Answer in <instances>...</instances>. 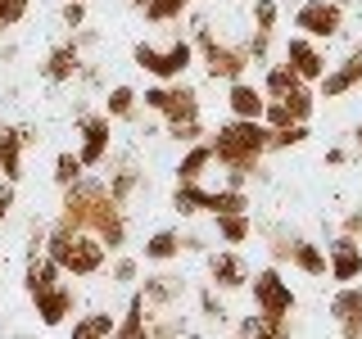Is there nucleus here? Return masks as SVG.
<instances>
[{
	"label": "nucleus",
	"mask_w": 362,
	"mask_h": 339,
	"mask_svg": "<svg viewBox=\"0 0 362 339\" xmlns=\"http://www.w3.org/2000/svg\"><path fill=\"white\" fill-rule=\"evenodd\" d=\"M64 231H90L109 254H118L127 244V218L122 203L109 195V181L95 177H77L73 186H64V203H59V222Z\"/></svg>",
	"instance_id": "obj_1"
},
{
	"label": "nucleus",
	"mask_w": 362,
	"mask_h": 339,
	"mask_svg": "<svg viewBox=\"0 0 362 339\" xmlns=\"http://www.w3.org/2000/svg\"><path fill=\"white\" fill-rule=\"evenodd\" d=\"M267 145H272V127L263 118H231V122H222V127L209 136L213 163L235 167V172H249L254 181H267V167H263Z\"/></svg>",
	"instance_id": "obj_2"
},
{
	"label": "nucleus",
	"mask_w": 362,
	"mask_h": 339,
	"mask_svg": "<svg viewBox=\"0 0 362 339\" xmlns=\"http://www.w3.org/2000/svg\"><path fill=\"white\" fill-rule=\"evenodd\" d=\"M45 254L64 267V276H100L109 263V249L90 231H64V226L45 235Z\"/></svg>",
	"instance_id": "obj_3"
},
{
	"label": "nucleus",
	"mask_w": 362,
	"mask_h": 339,
	"mask_svg": "<svg viewBox=\"0 0 362 339\" xmlns=\"http://www.w3.org/2000/svg\"><path fill=\"white\" fill-rule=\"evenodd\" d=\"M195 54L204 59V68H209L213 82H240V77L249 73L245 45H226V41H218L209 28H204V18H199V32H195Z\"/></svg>",
	"instance_id": "obj_4"
},
{
	"label": "nucleus",
	"mask_w": 362,
	"mask_h": 339,
	"mask_svg": "<svg viewBox=\"0 0 362 339\" xmlns=\"http://www.w3.org/2000/svg\"><path fill=\"white\" fill-rule=\"evenodd\" d=\"M132 59H136V68H141V73H154L158 82H177V77L186 73L190 64H195V41L177 37L168 50H158V45H150V41H141V45L132 50Z\"/></svg>",
	"instance_id": "obj_5"
},
{
	"label": "nucleus",
	"mask_w": 362,
	"mask_h": 339,
	"mask_svg": "<svg viewBox=\"0 0 362 339\" xmlns=\"http://www.w3.org/2000/svg\"><path fill=\"white\" fill-rule=\"evenodd\" d=\"M294 28L313 41H335L344 32V5L339 0H303L294 9Z\"/></svg>",
	"instance_id": "obj_6"
},
{
	"label": "nucleus",
	"mask_w": 362,
	"mask_h": 339,
	"mask_svg": "<svg viewBox=\"0 0 362 339\" xmlns=\"http://www.w3.org/2000/svg\"><path fill=\"white\" fill-rule=\"evenodd\" d=\"M145 109H154V113H163L168 122H190V118H199V90L195 86H173V82H158L145 90Z\"/></svg>",
	"instance_id": "obj_7"
},
{
	"label": "nucleus",
	"mask_w": 362,
	"mask_h": 339,
	"mask_svg": "<svg viewBox=\"0 0 362 339\" xmlns=\"http://www.w3.org/2000/svg\"><path fill=\"white\" fill-rule=\"evenodd\" d=\"M249 290H254V308L258 312H272V316H290L294 312V290H290V280L281 276V267L254 271Z\"/></svg>",
	"instance_id": "obj_8"
},
{
	"label": "nucleus",
	"mask_w": 362,
	"mask_h": 339,
	"mask_svg": "<svg viewBox=\"0 0 362 339\" xmlns=\"http://www.w3.org/2000/svg\"><path fill=\"white\" fill-rule=\"evenodd\" d=\"M28 299H32V308H37V321L45 326V331H59L68 316L77 312V294H73V285H68V280H54V285L28 294Z\"/></svg>",
	"instance_id": "obj_9"
},
{
	"label": "nucleus",
	"mask_w": 362,
	"mask_h": 339,
	"mask_svg": "<svg viewBox=\"0 0 362 339\" xmlns=\"http://www.w3.org/2000/svg\"><path fill=\"white\" fill-rule=\"evenodd\" d=\"M313 109H317V90H308V82H303V86L286 90V95L267 100L263 122H267V127H290V122H308V118H313Z\"/></svg>",
	"instance_id": "obj_10"
},
{
	"label": "nucleus",
	"mask_w": 362,
	"mask_h": 339,
	"mask_svg": "<svg viewBox=\"0 0 362 339\" xmlns=\"http://www.w3.org/2000/svg\"><path fill=\"white\" fill-rule=\"evenodd\" d=\"M113 118L109 113H82L77 118V136H82V150H77V158H82L86 167H100L109 158V145H113Z\"/></svg>",
	"instance_id": "obj_11"
},
{
	"label": "nucleus",
	"mask_w": 362,
	"mask_h": 339,
	"mask_svg": "<svg viewBox=\"0 0 362 339\" xmlns=\"http://www.w3.org/2000/svg\"><path fill=\"white\" fill-rule=\"evenodd\" d=\"M326 276L335 280V285H354V280H362V244L358 235H335L331 249H326Z\"/></svg>",
	"instance_id": "obj_12"
},
{
	"label": "nucleus",
	"mask_w": 362,
	"mask_h": 339,
	"mask_svg": "<svg viewBox=\"0 0 362 339\" xmlns=\"http://www.w3.org/2000/svg\"><path fill=\"white\" fill-rule=\"evenodd\" d=\"M37 141V131L32 127H14V122H0V177L14 181L23 177V150Z\"/></svg>",
	"instance_id": "obj_13"
},
{
	"label": "nucleus",
	"mask_w": 362,
	"mask_h": 339,
	"mask_svg": "<svg viewBox=\"0 0 362 339\" xmlns=\"http://www.w3.org/2000/svg\"><path fill=\"white\" fill-rule=\"evenodd\" d=\"M358 86H362V45L349 54V59H339V68H326L322 82H317V95L339 100V95H349V90H358Z\"/></svg>",
	"instance_id": "obj_14"
},
{
	"label": "nucleus",
	"mask_w": 362,
	"mask_h": 339,
	"mask_svg": "<svg viewBox=\"0 0 362 339\" xmlns=\"http://www.w3.org/2000/svg\"><path fill=\"white\" fill-rule=\"evenodd\" d=\"M286 64H290L308 86H313V82H322V73H326V54L317 50V41H313V37H303V32L286 41Z\"/></svg>",
	"instance_id": "obj_15"
},
{
	"label": "nucleus",
	"mask_w": 362,
	"mask_h": 339,
	"mask_svg": "<svg viewBox=\"0 0 362 339\" xmlns=\"http://www.w3.org/2000/svg\"><path fill=\"white\" fill-rule=\"evenodd\" d=\"M141 294H145V308H150V316H154V312L181 308V299H186V280L173 276V271H158V276H145Z\"/></svg>",
	"instance_id": "obj_16"
},
{
	"label": "nucleus",
	"mask_w": 362,
	"mask_h": 339,
	"mask_svg": "<svg viewBox=\"0 0 362 339\" xmlns=\"http://www.w3.org/2000/svg\"><path fill=\"white\" fill-rule=\"evenodd\" d=\"M254 271L245 267V258L235 249H222V254H209V285L213 290H245Z\"/></svg>",
	"instance_id": "obj_17"
},
{
	"label": "nucleus",
	"mask_w": 362,
	"mask_h": 339,
	"mask_svg": "<svg viewBox=\"0 0 362 339\" xmlns=\"http://www.w3.org/2000/svg\"><path fill=\"white\" fill-rule=\"evenodd\" d=\"M331 316H335V326H339V335H344V339H358L362 335V285H358V280L335 290Z\"/></svg>",
	"instance_id": "obj_18"
},
{
	"label": "nucleus",
	"mask_w": 362,
	"mask_h": 339,
	"mask_svg": "<svg viewBox=\"0 0 362 339\" xmlns=\"http://www.w3.org/2000/svg\"><path fill=\"white\" fill-rule=\"evenodd\" d=\"M41 73H45V82H73V77L82 73V45H77V37L64 41V45H54V50L45 54Z\"/></svg>",
	"instance_id": "obj_19"
},
{
	"label": "nucleus",
	"mask_w": 362,
	"mask_h": 339,
	"mask_svg": "<svg viewBox=\"0 0 362 339\" xmlns=\"http://www.w3.org/2000/svg\"><path fill=\"white\" fill-rule=\"evenodd\" d=\"M226 109H231V118H263V109H267L263 86H249L245 77L231 82V90H226Z\"/></svg>",
	"instance_id": "obj_20"
},
{
	"label": "nucleus",
	"mask_w": 362,
	"mask_h": 339,
	"mask_svg": "<svg viewBox=\"0 0 362 339\" xmlns=\"http://www.w3.org/2000/svg\"><path fill=\"white\" fill-rule=\"evenodd\" d=\"M54 280H64V267L54 263L50 254H32L28 267H23V290L37 294V290H45V285H54Z\"/></svg>",
	"instance_id": "obj_21"
},
{
	"label": "nucleus",
	"mask_w": 362,
	"mask_h": 339,
	"mask_svg": "<svg viewBox=\"0 0 362 339\" xmlns=\"http://www.w3.org/2000/svg\"><path fill=\"white\" fill-rule=\"evenodd\" d=\"M113 335H118V339L150 335V308H145V294L141 290H132V303H127V312H122V321L113 326Z\"/></svg>",
	"instance_id": "obj_22"
},
{
	"label": "nucleus",
	"mask_w": 362,
	"mask_h": 339,
	"mask_svg": "<svg viewBox=\"0 0 362 339\" xmlns=\"http://www.w3.org/2000/svg\"><path fill=\"white\" fill-rule=\"evenodd\" d=\"M235 331L249 335V339H281V335L294 331V321L290 316H272V312H254V316H245Z\"/></svg>",
	"instance_id": "obj_23"
},
{
	"label": "nucleus",
	"mask_w": 362,
	"mask_h": 339,
	"mask_svg": "<svg viewBox=\"0 0 362 339\" xmlns=\"http://www.w3.org/2000/svg\"><path fill=\"white\" fill-rule=\"evenodd\" d=\"M213 222H218V240H226L231 249L254 240V218H249V213H222V218H213Z\"/></svg>",
	"instance_id": "obj_24"
},
{
	"label": "nucleus",
	"mask_w": 362,
	"mask_h": 339,
	"mask_svg": "<svg viewBox=\"0 0 362 339\" xmlns=\"http://www.w3.org/2000/svg\"><path fill=\"white\" fill-rule=\"evenodd\" d=\"M209 208V190L199 186V181H177L173 190V213H181V218H195V213Z\"/></svg>",
	"instance_id": "obj_25"
},
{
	"label": "nucleus",
	"mask_w": 362,
	"mask_h": 339,
	"mask_svg": "<svg viewBox=\"0 0 362 339\" xmlns=\"http://www.w3.org/2000/svg\"><path fill=\"white\" fill-rule=\"evenodd\" d=\"M290 263L303 271V276H326V254L317 249L313 240H303V235H294L290 244Z\"/></svg>",
	"instance_id": "obj_26"
},
{
	"label": "nucleus",
	"mask_w": 362,
	"mask_h": 339,
	"mask_svg": "<svg viewBox=\"0 0 362 339\" xmlns=\"http://www.w3.org/2000/svg\"><path fill=\"white\" fill-rule=\"evenodd\" d=\"M213 167V150H209V141H195L186 154H181V163H177V181H199L204 172Z\"/></svg>",
	"instance_id": "obj_27"
},
{
	"label": "nucleus",
	"mask_w": 362,
	"mask_h": 339,
	"mask_svg": "<svg viewBox=\"0 0 362 339\" xmlns=\"http://www.w3.org/2000/svg\"><path fill=\"white\" fill-rule=\"evenodd\" d=\"M136 105H141V90L136 86H113L109 100H105V113L113 122H132L136 118Z\"/></svg>",
	"instance_id": "obj_28"
},
{
	"label": "nucleus",
	"mask_w": 362,
	"mask_h": 339,
	"mask_svg": "<svg viewBox=\"0 0 362 339\" xmlns=\"http://www.w3.org/2000/svg\"><path fill=\"white\" fill-rule=\"evenodd\" d=\"M136 190H141V167H136V163H118L109 172V195L118 203H132Z\"/></svg>",
	"instance_id": "obj_29"
},
{
	"label": "nucleus",
	"mask_w": 362,
	"mask_h": 339,
	"mask_svg": "<svg viewBox=\"0 0 362 339\" xmlns=\"http://www.w3.org/2000/svg\"><path fill=\"white\" fill-rule=\"evenodd\" d=\"M209 218H222V213H249V195L235 186H222V190H209Z\"/></svg>",
	"instance_id": "obj_30"
},
{
	"label": "nucleus",
	"mask_w": 362,
	"mask_h": 339,
	"mask_svg": "<svg viewBox=\"0 0 362 339\" xmlns=\"http://www.w3.org/2000/svg\"><path fill=\"white\" fill-rule=\"evenodd\" d=\"M181 254V235L177 231H154L150 240H145V263H173V258Z\"/></svg>",
	"instance_id": "obj_31"
},
{
	"label": "nucleus",
	"mask_w": 362,
	"mask_h": 339,
	"mask_svg": "<svg viewBox=\"0 0 362 339\" xmlns=\"http://www.w3.org/2000/svg\"><path fill=\"white\" fill-rule=\"evenodd\" d=\"M294 86H303V77L294 73V68L281 59V64H272L267 68V77H263V95L267 100H276V95H286V90H294Z\"/></svg>",
	"instance_id": "obj_32"
},
{
	"label": "nucleus",
	"mask_w": 362,
	"mask_h": 339,
	"mask_svg": "<svg viewBox=\"0 0 362 339\" xmlns=\"http://www.w3.org/2000/svg\"><path fill=\"white\" fill-rule=\"evenodd\" d=\"M113 326H118V316H113V312H82L73 321V335L77 339H95V335H113Z\"/></svg>",
	"instance_id": "obj_33"
},
{
	"label": "nucleus",
	"mask_w": 362,
	"mask_h": 339,
	"mask_svg": "<svg viewBox=\"0 0 362 339\" xmlns=\"http://www.w3.org/2000/svg\"><path fill=\"white\" fill-rule=\"evenodd\" d=\"M186 9H190V0H150V5H145V23L168 28V23H177Z\"/></svg>",
	"instance_id": "obj_34"
},
{
	"label": "nucleus",
	"mask_w": 362,
	"mask_h": 339,
	"mask_svg": "<svg viewBox=\"0 0 362 339\" xmlns=\"http://www.w3.org/2000/svg\"><path fill=\"white\" fill-rule=\"evenodd\" d=\"M190 331V321H186V316H181L177 308H168V312H154L150 316V335H158V339H163V335H186Z\"/></svg>",
	"instance_id": "obj_35"
},
{
	"label": "nucleus",
	"mask_w": 362,
	"mask_h": 339,
	"mask_svg": "<svg viewBox=\"0 0 362 339\" xmlns=\"http://www.w3.org/2000/svg\"><path fill=\"white\" fill-rule=\"evenodd\" d=\"M308 122H290V127H272V145L267 150H290V145H303L308 141Z\"/></svg>",
	"instance_id": "obj_36"
},
{
	"label": "nucleus",
	"mask_w": 362,
	"mask_h": 339,
	"mask_svg": "<svg viewBox=\"0 0 362 339\" xmlns=\"http://www.w3.org/2000/svg\"><path fill=\"white\" fill-rule=\"evenodd\" d=\"M82 167H86L82 158H77L73 150H64L59 158H54V186H59V190H64V186H73V181L82 177Z\"/></svg>",
	"instance_id": "obj_37"
},
{
	"label": "nucleus",
	"mask_w": 362,
	"mask_h": 339,
	"mask_svg": "<svg viewBox=\"0 0 362 339\" xmlns=\"http://www.w3.org/2000/svg\"><path fill=\"white\" fill-rule=\"evenodd\" d=\"M290 244H294V231L267 226V254H272V263H290Z\"/></svg>",
	"instance_id": "obj_38"
},
{
	"label": "nucleus",
	"mask_w": 362,
	"mask_h": 339,
	"mask_svg": "<svg viewBox=\"0 0 362 339\" xmlns=\"http://www.w3.org/2000/svg\"><path fill=\"white\" fill-rule=\"evenodd\" d=\"M281 5L276 0H254V32H276Z\"/></svg>",
	"instance_id": "obj_39"
},
{
	"label": "nucleus",
	"mask_w": 362,
	"mask_h": 339,
	"mask_svg": "<svg viewBox=\"0 0 362 339\" xmlns=\"http://www.w3.org/2000/svg\"><path fill=\"white\" fill-rule=\"evenodd\" d=\"M199 312H204V321H213V326H222V321H226V308H222L218 294H213V285H204V290H199Z\"/></svg>",
	"instance_id": "obj_40"
},
{
	"label": "nucleus",
	"mask_w": 362,
	"mask_h": 339,
	"mask_svg": "<svg viewBox=\"0 0 362 339\" xmlns=\"http://www.w3.org/2000/svg\"><path fill=\"white\" fill-rule=\"evenodd\" d=\"M168 136H173L177 145H195V141H204V122H199V118H190V122H168Z\"/></svg>",
	"instance_id": "obj_41"
},
{
	"label": "nucleus",
	"mask_w": 362,
	"mask_h": 339,
	"mask_svg": "<svg viewBox=\"0 0 362 339\" xmlns=\"http://www.w3.org/2000/svg\"><path fill=\"white\" fill-rule=\"evenodd\" d=\"M28 9H32V0H0V37H5L14 23H23Z\"/></svg>",
	"instance_id": "obj_42"
},
{
	"label": "nucleus",
	"mask_w": 362,
	"mask_h": 339,
	"mask_svg": "<svg viewBox=\"0 0 362 339\" xmlns=\"http://www.w3.org/2000/svg\"><path fill=\"white\" fill-rule=\"evenodd\" d=\"M109 280H118V285H136V280H141V263H136V258H118V263L109 267Z\"/></svg>",
	"instance_id": "obj_43"
},
{
	"label": "nucleus",
	"mask_w": 362,
	"mask_h": 339,
	"mask_svg": "<svg viewBox=\"0 0 362 339\" xmlns=\"http://www.w3.org/2000/svg\"><path fill=\"white\" fill-rule=\"evenodd\" d=\"M267 50H272V32H254V37L245 41V54H249V64H263V59H267Z\"/></svg>",
	"instance_id": "obj_44"
},
{
	"label": "nucleus",
	"mask_w": 362,
	"mask_h": 339,
	"mask_svg": "<svg viewBox=\"0 0 362 339\" xmlns=\"http://www.w3.org/2000/svg\"><path fill=\"white\" fill-rule=\"evenodd\" d=\"M86 23V0H64V28L77 32Z\"/></svg>",
	"instance_id": "obj_45"
},
{
	"label": "nucleus",
	"mask_w": 362,
	"mask_h": 339,
	"mask_svg": "<svg viewBox=\"0 0 362 339\" xmlns=\"http://www.w3.org/2000/svg\"><path fill=\"white\" fill-rule=\"evenodd\" d=\"M14 203H18V190H14V181H5L0 177V222L14 213Z\"/></svg>",
	"instance_id": "obj_46"
},
{
	"label": "nucleus",
	"mask_w": 362,
	"mask_h": 339,
	"mask_svg": "<svg viewBox=\"0 0 362 339\" xmlns=\"http://www.w3.org/2000/svg\"><path fill=\"white\" fill-rule=\"evenodd\" d=\"M322 163H326V167H344V163H349V154H344V150H326Z\"/></svg>",
	"instance_id": "obj_47"
},
{
	"label": "nucleus",
	"mask_w": 362,
	"mask_h": 339,
	"mask_svg": "<svg viewBox=\"0 0 362 339\" xmlns=\"http://www.w3.org/2000/svg\"><path fill=\"white\" fill-rule=\"evenodd\" d=\"M344 231H349V235H362V208H358V213H349V218H344Z\"/></svg>",
	"instance_id": "obj_48"
},
{
	"label": "nucleus",
	"mask_w": 362,
	"mask_h": 339,
	"mask_svg": "<svg viewBox=\"0 0 362 339\" xmlns=\"http://www.w3.org/2000/svg\"><path fill=\"white\" fill-rule=\"evenodd\" d=\"M354 154H358V163H362V122L354 127Z\"/></svg>",
	"instance_id": "obj_49"
},
{
	"label": "nucleus",
	"mask_w": 362,
	"mask_h": 339,
	"mask_svg": "<svg viewBox=\"0 0 362 339\" xmlns=\"http://www.w3.org/2000/svg\"><path fill=\"white\" fill-rule=\"evenodd\" d=\"M132 5H136V9H145V5H150V0H132Z\"/></svg>",
	"instance_id": "obj_50"
}]
</instances>
